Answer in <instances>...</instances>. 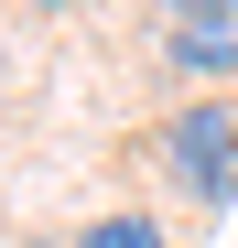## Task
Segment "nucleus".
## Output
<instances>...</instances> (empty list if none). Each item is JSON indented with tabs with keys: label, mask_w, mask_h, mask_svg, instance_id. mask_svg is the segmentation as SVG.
Here are the masks:
<instances>
[{
	"label": "nucleus",
	"mask_w": 238,
	"mask_h": 248,
	"mask_svg": "<svg viewBox=\"0 0 238 248\" xmlns=\"http://www.w3.org/2000/svg\"><path fill=\"white\" fill-rule=\"evenodd\" d=\"M152 44L173 76H238V0H163Z\"/></svg>",
	"instance_id": "2"
},
{
	"label": "nucleus",
	"mask_w": 238,
	"mask_h": 248,
	"mask_svg": "<svg viewBox=\"0 0 238 248\" xmlns=\"http://www.w3.org/2000/svg\"><path fill=\"white\" fill-rule=\"evenodd\" d=\"M76 248H173V237L152 227V216H98V227L76 237Z\"/></svg>",
	"instance_id": "3"
},
{
	"label": "nucleus",
	"mask_w": 238,
	"mask_h": 248,
	"mask_svg": "<svg viewBox=\"0 0 238 248\" xmlns=\"http://www.w3.org/2000/svg\"><path fill=\"white\" fill-rule=\"evenodd\" d=\"M163 162H173V184H184V194L238 205V108H227V97L173 108V119H163Z\"/></svg>",
	"instance_id": "1"
}]
</instances>
